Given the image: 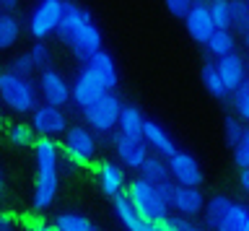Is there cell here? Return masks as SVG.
I'll return each instance as SVG.
<instances>
[{"mask_svg": "<svg viewBox=\"0 0 249 231\" xmlns=\"http://www.w3.org/2000/svg\"><path fill=\"white\" fill-rule=\"evenodd\" d=\"M57 39L78 63H89L96 52L104 50V34L96 26L91 11H86L83 5L65 0V13L57 26Z\"/></svg>", "mask_w": 249, "mask_h": 231, "instance_id": "obj_1", "label": "cell"}, {"mask_svg": "<svg viewBox=\"0 0 249 231\" xmlns=\"http://www.w3.org/2000/svg\"><path fill=\"white\" fill-rule=\"evenodd\" d=\"M249 215V205L229 195H213L205 200L202 218L208 231H241Z\"/></svg>", "mask_w": 249, "mask_h": 231, "instance_id": "obj_2", "label": "cell"}, {"mask_svg": "<svg viewBox=\"0 0 249 231\" xmlns=\"http://www.w3.org/2000/svg\"><path fill=\"white\" fill-rule=\"evenodd\" d=\"M124 197H127V203L135 208V213L140 218L151 221V223H161L166 221V215L171 213L169 211V203L161 197V192L156 184L140 179V177H132L127 182V190H124Z\"/></svg>", "mask_w": 249, "mask_h": 231, "instance_id": "obj_3", "label": "cell"}, {"mask_svg": "<svg viewBox=\"0 0 249 231\" xmlns=\"http://www.w3.org/2000/svg\"><path fill=\"white\" fill-rule=\"evenodd\" d=\"M0 104L13 114H31L39 104L36 81L13 75L11 71H0Z\"/></svg>", "mask_w": 249, "mask_h": 231, "instance_id": "obj_4", "label": "cell"}, {"mask_svg": "<svg viewBox=\"0 0 249 231\" xmlns=\"http://www.w3.org/2000/svg\"><path fill=\"white\" fill-rule=\"evenodd\" d=\"M122 99L114 94V91H109L99 99V102H93L91 107H86L81 112L83 120H86V127L91 130L93 135H112L117 130V120H120V112H122Z\"/></svg>", "mask_w": 249, "mask_h": 231, "instance_id": "obj_5", "label": "cell"}, {"mask_svg": "<svg viewBox=\"0 0 249 231\" xmlns=\"http://www.w3.org/2000/svg\"><path fill=\"white\" fill-rule=\"evenodd\" d=\"M65 13V0H39L26 18V32L34 42H44L57 34V26Z\"/></svg>", "mask_w": 249, "mask_h": 231, "instance_id": "obj_6", "label": "cell"}, {"mask_svg": "<svg viewBox=\"0 0 249 231\" xmlns=\"http://www.w3.org/2000/svg\"><path fill=\"white\" fill-rule=\"evenodd\" d=\"M62 153L68 156L70 164L75 166H89L93 164L96 159V151H99V138L91 133L86 125H70L62 135V143H60Z\"/></svg>", "mask_w": 249, "mask_h": 231, "instance_id": "obj_7", "label": "cell"}, {"mask_svg": "<svg viewBox=\"0 0 249 231\" xmlns=\"http://www.w3.org/2000/svg\"><path fill=\"white\" fill-rule=\"evenodd\" d=\"M36 91H39L42 104H52V107H60V109H65L70 104V81L52 65L44 68V71H39Z\"/></svg>", "mask_w": 249, "mask_h": 231, "instance_id": "obj_8", "label": "cell"}, {"mask_svg": "<svg viewBox=\"0 0 249 231\" xmlns=\"http://www.w3.org/2000/svg\"><path fill=\"white\" fill-rule=\"evenodd\" d=\"M31 130L34 135L39 138H57V135H65V130L70 127L68 125V114L65 109L60 107H52V104H36V109L31 112Z\"/></svg>", "mask_w": 249, "mask_h": 231, "instance_id": "obj_9", "label": "cell"}, {"mask_svg": "<svg viewBox=\"0 0 249 231\" xmlns=\"http://www.w3.org/2000/svg\"><path fill=\"white\" fill-rule=\"evenodd\" d=\"M166 166H169V179L174 184H182V187H200L202 184V166L190 151L177 148L166 159Z\"/></svg>", "mask_w": 249, "mask_h": 231, "instance_id": "obj_10", "label": "cell"}, {"mask_svg": "<svg viewBox=\"0 0 249 231\" xmlns=\"http://www.w3.org/2000/svg\"><path fill=\"white\" fill-rule=\"evenodd\" d=\"M112 138V148L117 153V164L122 169H138L143 166V161L151 156V151H148V145L143 143V138H130V135H122V133H114L109 135Z\"/></svg>", "mask_w": 249, "mask_h": 231, "instance_id": "obj_11", "label": "cell"}, {"mask_svg": "<svg viewBox=\"0 0 249 231\" xmlns=\"http://www.w3.org/2000/svg\"><path fill=\"white\" fill-rule=\"evenodd\" d=\"M60 195V169H36L34 190H31V208L47 211Z\"/></svg>", "mask_w": 249, "mask_h": 231, "instance_id": "obj_12", "label": "cell"}, {"mask_svg": "<svg viewBox=\"0 0 249 231\" xmlns=\"http://www.w3.org/2000/svg\"><path fill=\"white\" fill-rule=\"evenodd\" d=\"M104 94H109V91L101 86L86 68H81V73L70 81V104L78 107L81 112L86 109V107H91L93 102H99Z\"/></svg>", "mask_w": 249, "mask_h": 231, "instance_id": "obj_13", "label": "cell"}, {"mask_svg": "<svg viewBox=\"0 0 249 231\" xmlns=\"http://www.w3.org/2000/svg\"><path fill=\"white\" fill-rule=\"evenodd\" d=\"M202 208H205V195L200 192V187H182V184L171 187V197H169L171 213L195 218V215H202Z\"/></svg>", "mask_w": 249, "mask_h": 231, "instance_id": "obj_14", "label": "cell"}, {"mask_svg": "<svg viewBox=\"0 0 249 231\" xmlns=\"http://www.w3.org/2000/svg\"><path fill=\"white\" fill-rule=\"evenodd\" d=\"M182 21H184L187 34H190L197 44H202V47H205V42H208L210 36H213V32H215L213 21H210L208 0H195L192 8L187 11V16H184Z\"/></svg>", "mask_w": 249, "mask_h": 231, "instance_id": "obj_15", "label": "cell"}, {"mask_svg": "<svg viewBox=\"0 0 249 231\" xmlns=\"http://www.w3.org/2000/svg\"><path fill=\"white\" fill-rule=\"evenodd\" d=\"M96 179H99V190L104 192L107 197H120L127 190V172L117 164V161H101L96 166Z\"/></svg>", "mask_w": 249, "mask_h": 231, "instance_id": "obj_16", "label": "cell"}, {"mask_svg": "<svg viewBox=\"0 0 249 231\" xmlns=\"http://www.w3.org/2000/svg\"><path fill=\"white\" fill-rule=\"evenodd\" d=\"M213 63H215V71H218V75H221L226 91H229V96L249 78V73H247V57H241L239 52L226 55L221 60H213Z\"/></svg>", "mask_w": 249, "mask_h": 231, "instance_id": "obj_17", "label": "cell"}, {"mask_svg": "<svg viewBox=\"0 0 249 231\" xmlns=\"http://www.w3.org/2000/svg\"><path fill=\"white\" fill-rule=\"evenodd\" d=\"M143 143L148 145V151H151L153 156H161V159H169L171 153L177 151V143H174V138H171V133L156 120H145Z\"/></svg>", "mask_w": 249, "mask_h": 231, "instance_id": "obj_18", "label": "cell"}, {"mask_svg": "<svg viewBox=\"0 0 249 231\" xmlns=\"http://www.w3.org/2000/svg\"><path fill=\"white\" fill-rule=\"evenodd\" d=\"M83 68H86V71H89L107 91H114L117 83H120V71H117V63H114V57L109 55L107 50L96 52V55L89 60V63H83Z\"/></svg>", "mask_w": 249, "mask_h": 231, "instance_id": "obj_19", "label": "cell"}, {"mask_svg": "<svg viewBox=\"0 0 249 231\" xmlns=\"http://www.w3.org/2000/svg\"><path fill=\"white\" fill-rule=\"evenodd\" d=\"M112 211H114V218L122 223L124 231H163V226H159V223H151V221L140 218L124 195L112 200Z\"/></svg>", "mask_w": 249, "mask_h": 231, "instance_id": "obj_20", "label": "cell"}, {"mask_svg": "<svg viewBox=\"0 0 249 231\" xmlns=\"http://www.w3.org/2000/svg\"><path fill=\"white\" fill-rule=\"evenodd\" d=\"M60 159H62V148H60L57 141H52V138H39L34 143L36 169H60Z\"/></svg>", "mask_w": 249, "mask_h": 231, "instance_id": "obj_21", "label": "cell"}, {"mask_svg": "<svg viewBox=\"0 0 249 231\" xmlns=\"http://www.w3.org/2000/svg\"><path fill=\"white\" fill-rule=\"evenodd\" d=\"M143 127H145V114L135 104H124L120 112V120H117V133L130 138H143Z\"/></svg>", "mask_w": 249, "mask_h": 231, "instance_id": "obj_22", "label": "cell"}, {"mask_svg": "<svg viewBox=\"0 0 249 231\" xmlns=\"http://www.w3.org/2000/svg\"><path fill=\"white\" fill-rule=\"evenodd\" d=\"M52 226H54V231H99L89 215L75 213V211L57 213V215H54V221H52Z\"/></svg>", "mask_w": 249, "mask_h": 231, "instance_id": "obj_23", "label": "cell"}, {"mask_svg": "<svg viewBox=\"0 0 249 231\" xmlns=\"http://www.w3.org/2000/svg\"><path fill=\"white\" fill-rule=\"evenodd\" d=\"M21 21L16 18V13H3L0 11V52L5 50H13L16 42L21 39Z\"/></svg>", "mask_w": 249, "mask_h": 231, "instance_id": "obj_24", "label": "cell"}, {"mask_svg": "<svg viewBox=\"0 0 249 231\" xmlns=\"http://www.w3.org/2000/svg\"><path fill=\"white\" fill-rule=\"evenodd\" d=\"M138 177L140 179H145V182H151V184H163V182H169V166H166V159H161V156H148L143 161V166L138 169Z\"/></svg>", "mask_w": 249, "mask_h": 231, "instance_id": "obj_25", "label": "cell"}, {"mask_svg": "<svg viewBox=\"0 0 249 231\" xmlns=\"http://www.w3.org/2000/svg\"><path fill=\"white\" fill-rule=\"evenodd\" d=\"M205 50L213 60L233 55V52H236V34L233 32H213V36L205 42Z\"/></svg>", "mask_w": 249, "mask_h": 231, "instance_id": "obj_26", "label": "cell"}, {"mask_svg": "<svg viewBox=\"0 0 249 231\" xmlns=\"http://www.w3.org/2000/svg\"><path fill=\"white\" fill-rule=\"evenodd\" d=\"M200 81H202V86H205V91L210 96H215V99H226V96H229V91H226V86H223L221 75H218V71H215L213 60H208V63L200 68Z\"/></svg>", "mask_w": 249, "mask_h": 231, "instance_id": "obj_27", "label": "cell"}, {"mask_svg": "<svg viewBox=\"0 0 249 231\" xmlns=\"http://www.w3.org/2000/svg\"><path fill=\"white\" fill-rule=\"evenodd\" d=\"M208 11L215 32H231V0H208Z\"/></svg>", "mask_w": 249, "mask_h": 231, "instance_id": "obj_28", "label": "cell"}, {"mask_svg": "<svg viewBox=\"0 0 249 231\" xmlns=\"http://www.w3.org/2000/svg\"><path fill=\"white\" fill-rule=\"evenodd\" d=\"M231 107H233V117L247 125L249 122V78L231 94Z\"/></svg>", "mask_w": 249, "mask_h": 231, "instance_id": "obj_29", "label": "cell"}, {"mask_svg": "<svg viewBox=\"0 0 249 231\" xmlns=\"http://www.w3.org/2000/svg\"><path fill=\"white\" fill-rule=\"evenodd\" d=\"M8 141L13 145H18V148H26V145L36 143V135H34V130H31L29 122H16V125L8 127Z\"/></svg>", "mask_w": 249, "mask_h": 231, "instance_id": "obj_30", "label": "cell"}, {"mask_svg": "<svg viewBox=\"0 0 249 231\" xmlns=\"http://www.w3.org/2000/svg\"><path fill=\"white\" fill-rule=\"evenodd\" d=\"M26 55H29L31 63H34L36 73L44 71V68H50V63H52V50H50V44H47V42H31V47L26 50Z\"/></svg>", "mask_w": 249, "mask_h": 231, "instance_id": "obj_31", "label": "cell"}, {"mask_svg": "<svg viewBox=\"0 0 249 231\" xmlns=\"http://www.w3.org/2000/svg\"><path fill=\"white\" fill-rule=\"evenodd\" d=\"M244 130H247L244 122L236 120L233 114H226V120H223V138H226V143H229L231 148H236V145L241 143V138H244Z\"/></svg>", "mask_w": 249, "mask_h": 231, "instance_id": "obj_32", "label": "cell"}, {"mask_svg": "<svg viewBox=\"0 0 249 231\" xmlns=\"http://www.w3.org/2000/svg\"><path fill=\"white\" fill-rule=\"evenodd\" d=\"M249 29V11L244 0H231V32L244 34Z\"/></svg>", "mask_w": 249, "mask_h": 231, "instance_id": "obj_33", "label": "cell"}, {"mask_svg": "<svg viewBox=\"0 0 249 231\" xmlns=\"http://www.w3.org/2000/svg\"><path fill=\"white\" fill-rule=\"evenodd\" d=\"M5 71H11L13 75H21V78H34L36 68H34V63L29 60L26 52H18L16 57H11V63H8Z\"/></svg>", "mask_w": 249, "mask_h": 231, "instance_id": "obj_34", "label": "cell"}, {"mask_svg": "<svg viewBox=\"0 0 249 231\" xmlns=\"http://www.w3.org/2000/svg\"><path fill=\"white\" fill-rule=\"evenodd\" d=\"M161 226H163V231H195L197 229L192 223V218H184V215H177V213H169Z\"/></svg>", "mask_w": 249, "mask_h": 231, "instance_id": "obj_35", "label": "cell"}, {"mask_svg": "<svg viewBox=\"0 0 249 231\" xmlns=\"http://www.w3.org/2000/svg\"><path fill=\"white\" fill-rule=\"evenodd\" d=\"M233 164H236L239 169H249V122H247V130H244L241 143L233 148Z\"/></svg>", "mask_w": 249, "mask_h": 231, "instance_id": "obj_36", "label": "cell"}, {"mask_svg": "<svg viewBox=\"0 0 249 231\" xmlns=\"http://www.w3.org/2000/svg\"><path fill=\"white\" fill-rule=\"evenodd\" d=\"M163 3H166V11H169L174 18H184L187 11L192 8L195 0H163Z\"/></svg>", "mask_w": 249, "mask_h": 231, "instance_id": "obj_37", "label": "cell"}, {"mask_svg": "<svg viewBox=\"0 0 249 231\" xmlns=\"http://www.w3.org/2000/svg\"><path fill=\"white\" fill-rule=\"evenodd\" d=\"M23 231H54L52 223H44V221H31L23 226Z\"/></svg>", "mask_w": 249, "mask_h": 231, "instance_id": "obj_38", "label": "cell"}, {"mask_svg": "<svg viewBox=\"0 0 249 231\" xmlns=\"http://www.w3.org/2000/svg\"><path fill=\"white\" fill-rule=\"evenodd\" d=\"M239 190L249 197V169H239Z\"/></svg>", "mask_w": 249, "mask_h": 231, "instance_id": "obj_39", "label": "cell"}, {"mask_svg": "<svg viewBox=\"0 0 249 231\" xmlns=\"http://www.w3.org/2000/svg\"><path fill=\"white\" fill-rule=\"evenodd\" d=\"M0 231H16V221L8 213H0Z\"/></svg>", "mask_w": 249, "mask_h": 231, "instance_id": "obj_40", "label": "cell"}, {"mask_svg": "<svg viewBox=\"0 0 249 231\" xmlns=\"http://www.w3.org/2000/svg\"><path fill=\"white\" fill-rule=\"evenodd\" d=\"M18 3H21V0H0V11H3V13H16Z\"/></svg>", "mask_w": 249, "mask_h": 231, "instance_id": "obj_41", "label": "cell"}, {"mask_svg": "<svg viewBox=\"0 0 249 231\" xmlns=\"http://www.w3.org/2000/svg\"><path fill=\"white\" fill-rule=\"evenodd\" d=\"M3 122H5V109H3V104H0V127H3Z\"/></svg>", "mask_w": 249, "mask_h": 231, "instance_id": "obj_42", "label": "cell"}, {"mask_svg": "<svg viewBox=\"0 0 249 231\" xmlns=\"http://www.w3.org/2000/svg\"><path fill=\"white\" fill-rule=\"evenodd\" d=\"M241 39H244V44H247V50H249V29H247L244 34H241Z\"/></svg>", "mask_w": 249, "mask_h": 231, "instance_id": "obj_43", "label": "cell"}, {"mask_svg": "<svg viewBox=\"0 0 249 231\" xmlns=\"http://www.w3.org/2000/svg\"><path fill=\"white\" fill-rule=\"evenodd\" d=\"M0 195H3V169H0Z\"/></svg>", "mask_w": 249, "mask_h": 231, "instance_id": "obj_44", "label": "cell"}, {"mask_svg": "<svg viewBox=\"0 0 249 231\" xmlns=\"http://www.w3.org/2000/svg\"><path fill=\"white\" fill-rule=\"evenodd\" d=\"M241 231H249V215H247V223H244V229H241Z\"/></svg>", "mask_w": 249, "mask_h": 231, "instance_id": "obj_45", "label": "cell"}, {"mask_svg": "<svg viewBox=\"0 0 249 231\" xmlns=\"http://www.w3.org/2000/svg\"><path fill=\"white\" fill-rule=\"evenodd\" d=\"M247 73H249V57H247Z\"/></svg>", "mask_w": 249, "mask_h": 231, "instance_id": "obj_46", "label": "cell"}, {"mask_svg": "<svg viewBox=\"0 0 249 231\" xmlns=\"http://www.w3.org/2000/svg\"><path fill=\"white\" fill-rule=\"evenodd\" d=\"M195 231H208V229H200V226H197V229H195Z\"/></svg>", "mask_w": 249, "mask_h": 231, "instance_id": "obj_47", "label": "cell"}, {"mask_svg": "<svg viewBox=\"0 0 249 231\" xmlns=\"http://www.w3.org/2000/svg\"><path fill=\"white\" fill-rule=\"evenodd\" d=\"M244 3H247V11H249V0H244Z\"/></svg>", "mask_w": 249, "mask_h": 231, "instance_id": "obj_48", "label": "cell"}]
</instances>
